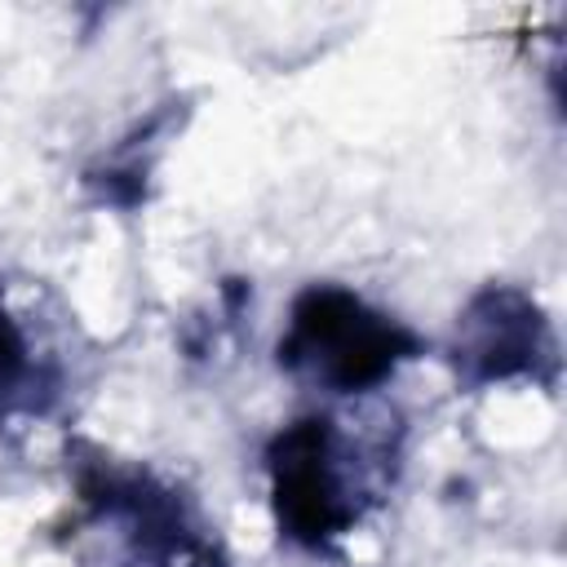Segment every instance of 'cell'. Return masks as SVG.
Wrapping results in <instances>:
<instances>
[{"mask_svg": "<svg viewBox=\"0 0 567 567\" xmlns=\"http://www.w3.org/2000/svg\"><path fill=\"white\" fill-rule=\"evenodd\" d=\"M412 337L385 315L368 310L354 292L306 288L292 306V328L279 341V359L332 390H368L412 354Z\"/></svg>", "mask_w": 567, "mask_h": 567, "instance_id": "cell-1", "label": "cell"}, {"mask_svg": "<svg viewBox=\"0 0 567 567\" xmlns=\"http://www.w3.org/2000/svg\"><path fill=\"white\" fill-rule=\"evenodd\" d=\"M461 363L474 381L536 377L540 363H554V337L536 301L518 288H487L461 319Z\"/></svg>", "mask_w": 567, "mask_h": 567, "instance_id": "cell-3", "label": "cell"}, {"mask_svg": "<svg viewBox=\"0 0 567 567\" xmlns=\"http://www.w3.org/2000/svg\"><path fill=\"white\" fill-rule=\"evenodd\" d=\"M341 439L328 421H301L284 430L275 443L270 470H275V505L288 536L306 545H323L341 527L354 523L359 505L350 501L346 474H341Z\"/></svg>", "mask_w": 567, "mask_h": 567, "instance_id": "cell-2", "label": "cell"}]
</instances>
